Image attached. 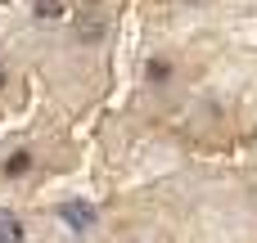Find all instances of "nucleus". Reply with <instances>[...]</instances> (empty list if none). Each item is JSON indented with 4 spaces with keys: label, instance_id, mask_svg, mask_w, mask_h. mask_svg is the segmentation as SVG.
<instances>
[{
    "label": "nucleus",
    "instance_id": "1",
    "mask_svg": "<svg viewBox=\"0 0 257 243\" xmlns=\"http://www.w3.org/2000/svg\"><path fill=\"white\" fill-rule=\"evenodd\" d=\"M108 36V9L104 5H81L77 9V41H104Z\"/></svg>",
    "mask_w": 257,
    "mask_h": 243
},
{
    "label": "nucleus",
    "instance_id": "2",
    "mask_svg": "<svg viewBox=\"0 0 257 243\" xmlns=\"http://www.w3.org/2000/svg\"><path fill=\"white\" fill-rule=\"evenodd\" d=\"M59 216H63V221H68V225H72V230H77V234H86V230H90V225H95V212H90V207H86V203H68V207H63V212H59Z\"/></svg>",
    "mask_w": 257,
    "mask_h": 243
},
{
    "label": "nucleus",
    "instance_id": "3",
    "mask_svg": "<svg viewBox=\"0 0 257 243\" xmlns=\"http://www.w3.org/2000/svg\"><path fill=\"white\" fill-rule=\"evenodd\" d=\"M63 14H68V0H36L32 5V18L36 23H59Z\"/></svg>",
    "mask_w": 257,
    "mask_h": 243
},
{
    "label": "nucleus",
    "instance_id": "4",
    "mask_svg": "<svg viewBox=\"0 0 257 243\" xmlns=\"http://www.w3.org/2000/svg\"><path fill=\"white\" fill-rule=\"evenodd\" d=\"M0 243H23V221L14 212H0Z\"/></svg>",
    "mask_w": 257,
    "mask_h": 243
},
{
    "label": "nucleus",
    "instance_id": "5",
    "mask_svg": "<svg viewBox=\"0 0 257 243\" xmlns=\"http://www.w3.org/2000/svg\"><path fill=\"white\" fill-rule=\"evenodd\" d=\"M172 77V63L167 59H149V86H158V81H167Z\"/></svg>",
    "mask_w": 257,
    "mask_h": 243
},
{
    "label": "nucleus",
    "instance_id": "6",
    "mask_svg": "<svg viewBox=\"0 0 257 243\" xmlns=\"http://www.w3.org/2000/svg\"><path fill=\"white\" fill-rule=\"evenodd\" d=\"M27 167H32V153H14V158L5 162V176H23Z\"/></svg>",
    "mask_w": 257,
    "mask_h": 243
},
{
    "label": "nucleus",
    "instance_id": "7",
    "mask_svg": "<svg viewBox=\"0 0 257 243\" xmlns=\"http://www.w3.org/2000/svg\"><path fill=\"white\" fill-rule=\"evenodd\" d=\"M0 81H5V72H0Z\"/></svg>",
    "mask_w": 257,
    "mask_h": 243
}]
</instances>
